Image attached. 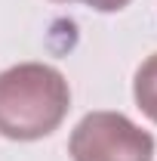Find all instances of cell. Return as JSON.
<instances>
[{
    "label": "cell",
    "mask_w": 157,
    "mask_h": 161,
    "mask_svg": "<svg viewBox=\"0 0 157 161\" xmlns=\"http://www.w3.org/2000/svg\"><path fill=\"white\" fill-rule=\"evenodd\" d=\"M71 161H154V136L123 112H89L68 140Z\"/></svg>",
    "instance_id": "2"
},
{
    "label": "cell",
    "mask_w": 157,
    "mask_h": 161,
    "mask_svg": "<svg viewBox=\"0 0 157 161\" xmlns=\"http://www.w3.org/2000/svg\"><path fill=\"white\" fill-rule=\"evenodd\" d=\"M133 99H136L139 112L157 124V53L148 56V59L136 68V78H133Z\"/></svg>",
    "instance_id": "3"
},
{
    "label": "cell",
    "mask_w": 157,
    "mask_h": 161,
    "mask_svg": "<svg viewBox=\"0 0 157 161\" xmlns=\"http://www.w3.org/2000/svg\"><path fill=\"white\" fill-rule=\"evenodd\" d=\"M53 3H77V0H53Z\"/></svg>",
    "instance_id": "5"
},
{
    "label": "cell",
    "mask_w": 157,
    "mask_h": 161,
    "mask_svg": "<svg viewBox=\"0 0 157 161\" xmlns=\"http://www.w3.org/2000/svg\"><path fill=\"white\" fill-rule=\"evenodd\" d=\"M77 3H86V6L96 9V13H120V9H126L133 0H77Z\"/></svg>",
    "instance_id": "4"
},
{
    "label": "cell",
    "mask_w": 157,
    "mask_h": 161,
    "mask_svg": "<svg viewBox=\"0 0 157 161\" xmlns=\"http://www.w3.org/2000/svg\"><path fill=\"white\" fill-rule=\"evenodd\" d=\"M71 108V87L46 62H19L0 71V136L34 142L59 130Z\"/></svg>",
    "instance_id": "1"
}]
</instances>
